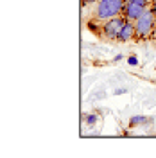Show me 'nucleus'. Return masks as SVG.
I'll use <instances>...</instances> for the list:
<instances>
[{
    "instance_id": "f257e3e1",
    "label": "nucleus",
    "mask_w": 156,
    "mask_h": 158,
    "mask_svg": "<svg viewBox=\"0 0 156 158\" xmlns=\"http://www.w3.org/2000/svg\"><path fill=\"white\" fill-rule=\"evenodd\" d=\"M124 7H126V0H99L92 16L95 22H106L124 15Z\"/></svg>"
},
{
    "instance_id": "f03ea898",
    "label": "nucleus",
    "mask_w": 156,
    "mask_h": 158,
    "mask_svg": "<svg viewBox=\"0 0 156 158\" xmlns=\"http://www.w3.org/2000/svg\"><path fill=\"white\" fill-rule=\"evenodd\" d=\"M156 25V13L153 11V7L149 9L140 16V18L135 22V27H137V38L138 40H147L153 36V31H154Z\"/></svg>"
},
{
    "instance_id": "7ed1b4c3",
    "label": "nucleus",
    "mask_w": 156,
    "mask_h": 158,
    "mask_svg": "<svg viewBox=\"0 0 156 158\" xmlns=\"http://www.w3.org/2000/svg\"><path fill=\"white\" fill-rule=\"evenodd\" d=\"M127 20L124 15H120V16H115V18L111 20H106V22H102V27H101V36L108 41H117V36L118 32L122 31L124 27V23H126Z\"/></svg>"
},
{
    "instance_id": "20e7f679",
    "label": "nucleus",
    "mask_w": 156,
    "mask_h": 158,
    "mask_svg": "<svg viewBox=\"0 0 156 158\" xmlns=\"http://www.w3.org/2000/svg\"><path fill=\"white\" fill-rule=\"evenodd\" d=\"M149 7H151V2H149V0H126L124 16H126V20L137 22Z\"/></svg>"
},
{
    "instance_id": "39448f33",
    "label": "nucleus",
    "mask_w": 156,
    "mask_h": 158,
    "mask_svg": "<svg viewBox=\"0 0 156 158\" xmlns=\"http://www.w3.org/2000/svg\"><path fill=\"white\" fill-rule=\"evenodd\" d=\"M135 38H137V27H135V22L127 20L126 23H124V27H122V31L118 32L117 41L127 43V41H131V40H135Z\"/></svg>"
},
{
    "instance_id": "423d86ee",
    "label": "nucleus",
    "mask_w": 156,
    "mask_h": 158,
    "mask_svg": "<svg viewBox=\"0 0 156 158\" xmlns=\"http://www.w3.org/2000/svg\"><path fill=\"white\" fill-rule=\"evenodd\" d=\"M146 118L147 117H144V115H135V117L131 118V126H140V124H144Z\"/></svg>"
},
{
    "instance_id": "0eeeda50",
    "label": "nucleus",
    "mask_w": 156,
    "mask_h": 158,
    "mask_svg": "<svg viewBox=\"0 0 156 158\" xmlns=\"http://www.w3.org/2000/svg\"><path fill=\"white\" fill-rule=\"evenodd\" d=\"M97 120H99V117L95 115V113L86 115V124H88V126H95V124H97Z\"/></svg>"
},
{
    "instance_id": "6e6552de",
    "label": "nucleus",
    "mask_w": 156,
    "mask_h": 158,
    "mask_svg": "<svg viewBox=\"0 0 156 158\" xmlns=\"http://www.w3.org/2000/svg\"><path fill=\"white\" fill-rule=\"evenodd\" d=\"M129 61V65H138V59H137V56H131V58L127 59Z\"/></svg>"
},
{
    "instance_id": "1a4fd4ad",
    "label": "nucleus",
    "mask_w": 156,
    "mask_h": 158,
    "mask_svg": "<svg viewBox=\"0 0 156 158\" xmlns=\"http://www.w3.org/2000/svg\"><path fill=\"white\" fill-rule=\"evenodd\" d=\"M93 2H95V0H81V4H83V6H88V4H93Z\"/></svg>"
},
{
    "instance_id": "9d476101",
    "label": "nucleus",
    "mask_w": 156,
    "mask_h": 158,
    "mask_svg": "<svg viewBox=\"0 0 156 158\" xmlns=\"http://www.w3.org/2000/svg\"><path fill=\"white\" fill-rule=\"evenodd\" d=\"M120 59H124L122 58V54H117V56H115V61H120Z\"/></svg>"
},
{
    "instance_id": "9b49d317",
    "label": "nucleus",
    "mask_w": 156,
    "mask_h": 158,
    "mask_svg": "<svg viewBox=\"0 0 156 158\" xmlns=\"http://www.w3.org/2000/svg\"><path fill=\"white\" fill-rule=\"evenodd\" d=\"M153 38L156 40V25H154V31H153Z\"/></svg>"
},
{
    "instance_id": "f8f14e48",
    "label": "nucleus",
    "mask_w": 156,
    "mask_h": 158,
    "mask_svg": "<svg viewBox=\"0 0 156 158\" xmlns=\"http://www.w3.org/2000/svg\"><path fill=\"white\" fill-rule=\"evenodd\" d=\"M149 2H151V4H153V2H156V0H149Z\"/></svg>"
}]
</instances>
